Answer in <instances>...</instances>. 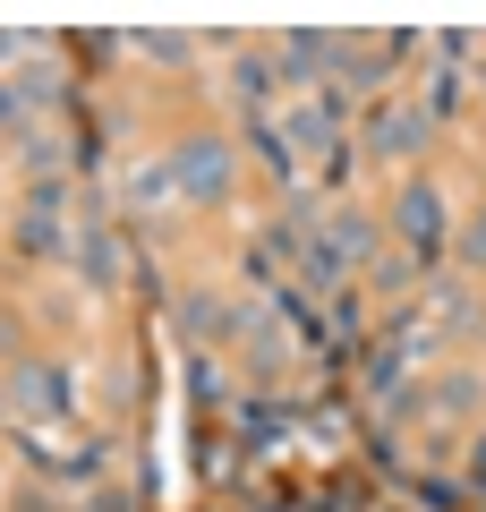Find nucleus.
<instances>
[{
	"mask_svg": "<svg viewBox=\"0 0 486 512\" xmlns=\"http://www.w3.org/2000/svg\"><path fill=\"white\" fill-rule=\"evenodd\" d=\"M469 256H478V265H486V214L469 222Z\"/></svg>",
	"mask_w": 486,
	"mask_h": 512,
	"instance_id": "7ed1b4c3",
	"label": "nucleus"
},
{
	"mask_svg": "<svg viewBox=\"0 0 486 512\" xmlns=\"http://www.w3.org/2000/svg\"><path fill=\"white\" fill-rule=\"evenodd\" d=\"M188 188H197V197H214V188H222V154L205 163V146H188Z\"/></svg>",
	"mask_w": 486,
	"mask_h": 512,
	"instance_id": "f03ea898",
	"label": "nucleus"
},
{
	"mask_svg": "<svg viewBox=\"0 0 486 512\" xmlns=\"http://www.w3.org/2000/svg\"><path fill=\"white\" fill-rule=\"evenodd\" d=\"M401 231H410V248H435V197H427V188L401 205Z\"/></svg>",
	"mask_w": 486,
	"mask_h": 512,
	"instance_id": "f257e3e1",
	"label": "nucleus"
}]
</instances>
